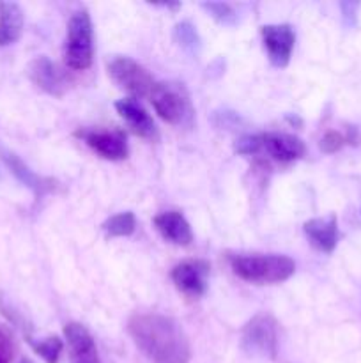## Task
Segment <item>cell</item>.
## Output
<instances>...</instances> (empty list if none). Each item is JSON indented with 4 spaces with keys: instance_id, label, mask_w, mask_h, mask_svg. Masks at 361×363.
I'll return each instance as SVG.
<instances>
[{
    "instance_id": "1",
    "label": "cell",
    "mask_w": 361,
    "mask_h": 363,
    "mask_svg": "<svg viewBox=\"0 0 361 363\" xmlns=\"http://www.w3.org/2000/svg\"><path fill=\"white\" fill-rule=\"evenodd\" d=\"M127 333L138 350L156 363H188L191 346L177 321L156 312L133 314L127 321Z\"/></svg>"
},
{
    "instance_id": "2",
    "label": "cell",
    "mask_w": 361,
    "mask_h": 363,
    "mask_svg": "<svg viewBox=\"0 0 361 363\" xmlns=\"http://www.w3.org/2000/svg\"><path fill=\"white\" fill-rule=\"evenodd\" d=\"M229 262L241 280L258 286L285 282L296 272V262L278 254H239L232 255Z\"/></svg>"
},
{
    "instance_id": "3",
    "label": "cell",
    "mask_w": 361,
    "mask_h": 363,
    "mask_svg": "<svg viewBox=\"0 0 361 363\" xmlns=\"http://www.w3.org/2000/svg\"><path fill=\"white\" fill-rule=\"evenodd\" d=\"M92 59H94V30H92L91 14L87 9H78L76 13H73L67 25L64 60L71 69L84 71L92 66Z\"/></svg>"
},
{
    "instance_id": "4",
    "label": "cell",
    "mask_w": 361,
    "mask_h": 363,
    "mask_svg": "<svg viewBox=\"0 0 361 363\" xmlns=\"http://www.w3.org/2000/svg\"><path fill=\"white\" fill-rule=\"evenodd\" d=\"M241 340L248 353L275 358L278 353V323L271 314L260 312L244 325Z\"/></svg>"
},
{
    "instance_id": "5",
    "label": "cell",
    "mask_w": 361,
    "mask_h": 363,
    "mask_svg": "<svg viewBox=\"0 0 361 363\" xmlns=\"http://www.w3.org/2000/svg\"><path fill=\"white\" fill-rule=\"evenodd\" d=\"M151 103L156 113L168 124L184 123L190 116V99L183 84L176 82H158L152 85Z\"/></svg>"
},
{
    "instance_id": "6",
    "label": "cell",
    "mask_w": 361,
    "mask_h": 363,
    "mask_svg": "<svg viewBox=\"0 0 361 363\" xmlns=\"http://www.w3.org/2000/svg\"><path fill=\"white\" fill-rule=\"evenodd\" d=\"M108 73L119 87L138 98L151 94L154 85L151 73L131 57H115L108 64Z\"/></svg>"
},
{
    "instance_id": "7",
    "label": "cell",
    "mask_w": 361,
    "mask_h": 363,
    "mask_svg": "<svg viewBox=\"0 0 361 363\" xmlns=\"http://www.w3.org/2000/svg\"><path fill=\"white\" fill-rule=\"evenodd\" d=\"M76 137L81 138L96 155L110 162H119L127 156L126 135L120 130H78Z\"/></svg>"
},
{
    "instance_id": "8",
    "label": "cell",
    "mask_w": 361,
    "mask_h": 363,
    "mask_svg": "<svg viewBox=\"0 0 361 363\" xmlns=\"http://www.w3.org/2000/svg\"><path fill=\"white\" fill-rule=\"evenodd\" d=\"M209 269V262L202 259H188L172 269V282L186 296L202 298L207 291Z\"/></svg>"
},
{
    "instance_id": "9",
    "label": "cell",
    "mask_w": 361,
    "mask_h": 363,
    "mask_svg": "<svg viewBox=\"0 0 361 363\" xmlns=\"http://www.w3.org/2000/svg\"><path fill=\"white\" fill-rule=\"evenodd\" d=\"M262 43L268 50L269 60L276 67H287L292 55L294 43H296V34L290 25H264L260 28Z\"/></svg>"
},
{
    "instance_id": "10",
    "label": "cell",
    "mask_w": 361,
    "mask_h": 363,
    "mask_svg": "<svg viewBox=\"0 0 361 363\" xmlns=\"http://www.w3.org/2000/svg\"><path fill=\"white\" fill-rule=\"evenodd\" d=\"M28 78L32 80V84L38 85L41 91L48 92V94L60 98V96L66 94L67 91V78L48 57L41 55L35 57L30 64H28Z\"/></svg>"
},
{
    "instance_id": "11",
    "label": "cell",
    "mask_w": 361,
    "mask_h": 363,
    "mask_svg": "<svg viewBox=\"0 0 361 363\" xmlns=\"http://www.w3.org/2000/svg\"><path fill=\"white\" fill-rule=\"evenodd\" d=\"M64 337L69 350V363H101L94 337L80 323H67Z\"/></svg>"
},
{
    "instance_id": "12",
    "label": "cell",
    "mask_w": 361,
    "mask_h": 363,
    "mask_svg": "<svg viewBox=\"0 0 361 363\" xmlns=\"http://www.w3.org/2000/svg\"><path fill=\"white\" fill-rule=\"evenodd\" d=\"M260 151H265L273 160L280 163H290L303 158L306 145L301 138L287 133H262Z\"/></svg>"
},
{
    "instance_id": "13",
    "label": "cell",
    "mask_w": 361,
    "mask_h": 363,
    "mask_svg": "<svg viewBox=\"0 0 361 363\" xmlns=\"http://www.w3.org/2000/svg\"><path fill=\"white\" fill-rule=\"evenodd\" d=\"M304 234L311 247L317 248L319 252L331 254L338 243V220L336 215L322 216V218H311L303 225Z\"/></svg>"
},
{
    "instance_id": "14",
    "label": "cell",
    "mask_w": 361,
    "mask_h": 363,
    "mask_svg": "<svg viewBox=\"0 0 361 363\" xmlns=\"http://www.w3.org/2000/svg\"><path fill=\"white\" fill-rule=\"evenodd\" d=\"M115 110L134 135L144 138L156 137V124L147 110L140 105L134 98H122L115 103Z\"/></svg>"
},
{
    "instance_id": "15",
    "label": "cell",
    "mask_w": 361,
    "mask_h": 363,
    "mask_svg": "<svg viewBox=\"0 0 361 363\" xmlns=\"http://www.w3.org/2000/svg\"><path fill=\"white\" fill-rule=\"evenodd\" d=\"M154 225L163 240L179 247H188L193 241V230L188 220L179 211L159 213L154 218Z\"/></svg>"
},
{
    "instance_id": "16",
    "label": "cell",
    "mask_w": 361,
    "mask_h": 363,
    "mask_svg": "<svg viewBox=\"0 0 361 363\" xmlns=\"http://www.w3.org/2000/svg\"><path fill=\"white\" fill-rule=\"evenodd\" d=\"M23 11L14 2L0 4V46H9L21 38Z\"/></svg>"
},
{
    "instance_id": "17",
    "label": "cell",
    "mask_w": 361,
    "mask_h": 363,
    "mask_svg": "<svg viewBox=\"0 0 361 363\" xmlns=\"http://www.w3.org/2000/svg\"><path fill=\"white\" fill-rule=\"evenodd\" d=\"M6 162H7V165H9L11 172H13L14 176L21 181V183H25L28 188H32L35 194H45V191L53 190L52 179H42V177L35 176V174L32 172V170H28L27 167H25L23 163H21L14 155H7Z\"/></svg>"
},
{
    "instance_id": "18",
    "label": "cell",
    "mask_w": 361,
    "mask_h": 363,
    "mask_svg": "<svg viewBox=\"0 0 361 363\" xmlns=\"http://www.w3.org/2000/svg\"><path fill=\"white\" fill-rule=\"evenodd\" d=\"M134 229H137V218L131 211L117 213L103 223V230L110 238H127L134 233Z\"/></svg>"
},
{
    "instance_id": "19",
    "label": "cell",
    "mask_w": 361,
    "mask_h": 363,
    "mask_svg": "<svg viewBox=\"0 0 361 363\" xmlns=\"http://www.w3.org/2000/svg\"><path fill=\"white\" fill-rule=\"evenodd\" d=\"M32 350L39 354L46 363H57L60 358V353L64 350V342L59 337H46L42 340H28Z\"/></svg>"
},
{
    "instance_id": "20",
    "label": "cell",
    "mask_w": 361,
    "mask_h": 363,
    "mask_svg": "<svg viewBox=\"0 0 361 363\" xmlns=\"http://www.w3.org/2000/svg\"><path fill=\"white\" fill-rule=\"evenodd\" d=\"M204 9H207L211 13V16L214 20H218L219 23L223 25H232L236 21V11L229 6V4H222V2H209V4H202Z\"/></svg>"
},
{
    "instance_id": "21",
    "label": "cell",
    "mask_w": 361,
    "mask_h": 363,
    "mask_svg": "<svg viewBox=\"0 0 361 363\" xmlns=\"http://www.w3.org/2000/svg\"><path fill=\"white\" fill-rule=\"evenodd\" d=\"M347 142H349L347 135L331 130L328 131V133H324V137H322L321 142H319V147H321V151L326 152V155H333V152L340 151Z\"/></svg>"
},
{
    "instance_id": "22",
    "label": "cell",
    "mask_w": 361,
    "mask_h": 363,
    "mask_svg": "<svg viewBox=\"0 0 361 363\" xmlns=\"http://www.w3.org/2000/svg\"><path fill=\"white\" fill-rule=\"evenodd\" d=\"M258 151H260V135H246L237 140L236 152L239 155H255Z\"/></svg>"
},
{
    "instance_id": "23",
    "label": "cell",
    "mask_w": 361,
    "mask_h": 363,
    "mask_svg": "<svg viewBox=\"0 0 361 363\" xmlns=\"http://www.w3.org/2000/svg\"><path fill=\"white\" fill-rule=\"evenodd\" d=\"M13 358V337L9 330L0 326V363H11Z\"/></svg>"
},
{
    "instance_id": "24",
    "label": "cell",
    "mask_w": 361,
    "mask_h": 363,
    "mask_svg": "<svg viewBox=\"0 0 361 363\" xmlns=\"http://www.w3.org/2000/svg\"><path fill=\"white\" fill-rule=\"evenodd\" d=\"M177 35H179V41L183 43L184 46L191 45L193 46L195 43H197V32H195V28L191 27L190 23H180L177 25Z\"/></svg>"
},
{
    "instance_id": "25",
    "label": "cell",
    "mask_w": 361,
    "mask_h": 363,
    "mask_svg": "<svg viewBox=\"0 0 361 363\" xmlns=\"http://www.w3.org/2000/svg\"><path fill=\"white\" fill-rule=\"evenodd\" d=\"M20 363H34L32 360H28V358H23V360H21Z\"/></svg>"
}]
</instances>
